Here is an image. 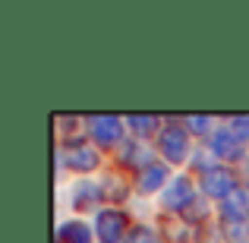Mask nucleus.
Returning <instances> with one entry per match:
<instances>
[{"label": "nucleus", "mask_w": 249, "mask_h": 243, "mask_svg": "<svg viewBox=\"0 0 249 243\" xmlns=\"http://www.w3.org/2000/svg\"><path fill=\"white\" fill-rule=\"evenodd\" d=\"M158 152L164 155L170 164L186 161L189 158V130L186 127H177V123L161 127V133H158Z\"/></svg>", "instance_id": "f03ea898"}, {"label": "nucleus", "mask_w": 249, "mask_h": 243, "mask_svg": "<svg viewBox=\"0 0 249 243\" xmlns=\"http://www.w3.org/2000/svg\"><path fill=\"white\" fill-rule=\"evenodd\" d=\"M120 161L123 164H136V168H148V164H155V155L152 149L145 146V142H136V139H126L120 146Z\"/></svg>", "instance_id": "9d476101"}, {"label": "nucleus", "mask_w": 249, "mask_h": 243, "mask_svg": "<svg viewBox=\"0 0 249 243\" xmlns=\"http://www.w3.org/2000/svg\"><path fill=\"white\" fill-rule=\"evenodd\" d=\"M221 212H224V218H249V189L246 187H237L224 199Z\"/></svg>", "instance_id": "9b49d317"}, {"label": "nucleus", "mask_w": 249, "mask_h": 243, "mask_svg": "<svg viewBox=\"0 0 249 243\" xmlns=\"http://www.w3.org/2000/svg\"><path fill=\"white\" fill-rule=\"evenodd\" d=\"M193 202H196V183H193V177H186V174L174 177V180L164 187V193H161V206H164L167 212H180L183 215Z\"/></svg>", "instance_id": "20e7f679"}, {"label": "nucleus", "mask_w": 249, "mask_h": 243, "mask_svg": "<svg viewBox=\"0 0 249 243\" xmlns=\"http://www.w3.org/2000/svg\"><path fill=\"white\" fill-rule=\"evenodd\" d=\"M212 155L227 158V161H237V158H243V142H240L227 127L214 130V133H212Z\"/></svg>", "instance_id": "6e6552de"}, {"label": "nucleus", "mask_w": 249, "mask_h": 243, "mask_svg": "<svg viewBox=\"0 0 249 243\" xmlns=\"http://www.w3.org/2000/svg\"><path fill=\"white\" fill-rule=\"evenodd\" d=\"M227 130H231L243 146L249 142V117H231V120H227Z\"/></svg>", "instance_id": "aec40b11"}, {"label": "nucleus", "mask_w": 249, "mask_h": 243, "mask_svg": "<svg viewBox=\"0 0 249 243\" xmlns=\"http://www.w3.org/2000/svg\"><path fill=\"white\" fill-rule=\"evenodd\" d=\"M183 218L193 221V224H202V221L208 218V202H205V199H196L193 206H189L186 212H183Z\"/></svg>", "instance_id": "6ab92c4d"}, {"label": "nucleus", "mask_w": 249, "mask_h": 243, "mask_svg": "<svg viewBox=\"0 0 249 243\" xmlns=\"http://www.w3.org/2000/svg\"><path fill=\"white\" fill-rule=\"evenodd\" d=\"M123 127H126V123H123L120 117H110V114L89 117V133L98 146H117V142L123 139Z\"/></svg>", "instance_id": "423d86ee"}, {"label": "nucleus", "mask_w": 249, "mask_h": 243, "mask_svg": "<svg viewBox=\"0 0 249 243\" xmlns=\"http://www.w3.org/2000/svg\"><path fill=\"white\" fill-rule=\"evenodd\" d=\"M199 183H202V193H205V196L224 202L227 196L237 189V174H233L231 168H221V164H214L212 170H205V174H202Z\"/></svg>", "instance_id": "39448f33"}, {"label": "nucleus", "mask_w": 249, "mask_h": 243, "mask_svg": "<svg viewBox=\"0 0 249 243\" xmlns=\"http://www.w3.org/2000/svg\"><path fill=\"white\" fill-rule=\"evenodd\" d=\"M126 127L133 130L136 136H152L158 130V117H148V114H129L126 117ZM161 133V130H158Z\"/></svg>", "instance_id": "dca6fc26"}, {"label": "nucleus", "mask_w": 249, "mask_h": 243, "mask_svg": "<svg viewBox=\"0 0 249 243\" xmlns=\"http://www.w3.org/2000/svg\"><path fill=\"white\" fill-rule=\"evenodd\" d=\"M98 187H101V196L107 202H123V199H126V193H129L126 180H123V177H117V174H104V180L98 183Z\"/></svg>", "instance_id": "4468645a"}, {"label": "nucleus", "mask_w": 249, "mask_h": 243, "mask_svg": "<svg viewBox=\"0 0 249 243\" xmlns=\"http://www.w3.org/2000/svg\"><path fill=\"white\" fill-rule=\"evenodd\" d=\"M246 243H249V240H246Z\"/></svg>", "instance_id": "412c9836"}, {"label": "nucleus", "mask_w": 249, "mask_h": 243, "mask_svg": "<svg viewBox=\"0 0 249 243\" xmlns=\"http://www.w3.org/2000/svg\"><path fill=\"white\" fill-rule=\"evenodd\" d=\"M161 227H164V237L167 240H177V243H199V224H193V221L180 218L174 221L170 215L161 218Z\"/></svg>", "instance_id": "1a4fd4ad"}, {"label": "nucleus", "mask_w": 249, "mask_h": 243, "mask_svg": "<svg viewBox=\"0 0 249 243\" xmlns=\"http://www.w3.org/2000/svg\"><path fill=\"white\" fill-rule=\"evenodd\" d=\"M170 180H174V177H170L167 164L155 161V164H148V168L139 170V180H136V187H139V193H164V187H167Z\"/></svg>", "instance_id": "0eeeda50"}, {"label": "nucleus", "mask_w": 249, "mask_h": 243, "mask_svg": "<svg viewBox=\"0 0 249 243\" xmlns=\"http://www.w3.org/2000/svg\"><path fill=\"white\" fill-rule=\"evenodd\" d=\"M60 164H67L76 174H89L101 164V152H98V146H89V142H67L60 149Z\"/></svg>", "instance_id": "7ed1b4c3"}, {"label": "nucleus", "mask_w": 249, "mask_h": 243, "mask_svg": "<svg viewBox=\"0 0 249 243\" xmlns=\"http://www.w3.org/2000/svg\"><path fill=\"white\" fill-rule=\"evenodd\" d=\"M126 243H161V237H158V231H152V227L139 224V227H133V231H129Z\"/></svg>", "instance_id": "a211bd4d"}, {"label": "nucleus", "mask_w": 249, "mask_h": 243, "mask_svg": "<svg viewBox=\"0 0 249 243\" xmlns=\"http://www.w3.org/2000/svg\"><path fill=\"white\" fill-rule=\"evenodd\" d=\"M183 127H186L189 133H196V136H212L214 133V130H212V117H199V114L186 117V120H183Z\"/></svg>", "instance_id": "f3484780"}, {"label": "nucleus", "mask_w": 249, "mask_h": 243, "mask_svg": "<svg viewBox=\"0 0 249 243\" xmlns=\"http://www.w3.org/2000/svg\"><path fill=\"white\" fill-rule=\"evenodd\" d=\"M221 234L227 243H246L249 240V218H224L221 221Z\"/></svg>", "instance_id": "2eb2a0df"}, {"label": "nucleus", "mask_w": 249, "mask_h": 243, "mask_svg": "<svg viewBox=\"0 0 249 243\" xmlns=\"http://www.w3.org/2000/svg\"><path fill=\"white\" fill-rule=\"evenodd\" d=\"M57 243H91V227L82 221H67L57 231Z\"/></svg>", "instance_id": "f8f14e48"}, {"label": "nucleus", "mask_w": 249, "mask_h": 243, "mask_svg": "<svg viewBox=\"0 0 249 243\" xmlns=\"http://www.w3.org/2000/svg\"><path fill=\"white\" fill-rule=\"evenodd\" d=\"M104 196H101V187L98 183H91V180H79V187L73 189V202H76V208H91V206H98Z\"/></svg>", "instance_id": "ddd939ff"}, {"label": "nucleus", "mask_w": 249, "mask_h": 243, "mask_svg": "<svg viewBox=\"0 0 249 243\" xmlns=\"http://www.w3.org/2000/svg\"><path fill=\"white\" fill-rule=\"evenodd\" d=\"M129 231H133L129 218L120 208H101L95 215V234L101 237V243H126Z\"/></svg>", "instance_id": "f257e3e1"}]
</instances>
